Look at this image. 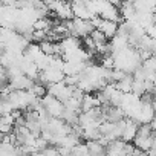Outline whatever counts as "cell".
Instances as JSON below:
<instances>
[{"mask_svg":"<svg viewBox=\"0 0 156 156\" xmlns=\"http://www.w3.org/2000/svg\"><path fill=\"white\" fill-rule=\"evenodd\" d=\"M73 89H75V86H69V84H66L64 80H63V81H58V83H52V84L48 86L49 94H52L54 97H57L58 100H61L63 103L67 101V100L72 97Z\"/></svg>","mask_w":156,"mask_h":156,"instance_id":"2","label":"cell"},{"mask_svg":"<svg viewBox=\"0 0 156 156\" xmlns=\"http://www.w3.org/2000/svg\"><path fill=\"white\" fill-rule=\"evenodd\" d=\"M153 136H139V135H136L133 144H135V147H138V148H141V150H144L147 153L153 147Z\"/></svg>","mask_w":156,"mask_h":156,"instance_id":"5","label":"cell"},{"mask_svg":"<svg viewBox=\"0 0 156 156\" xmlns=\"http://www.w3.org/2000/svg\"><path fill=\"white\" fill-rule=\"evenodd\" d=\"M41 103H43V107L46 109V112L52 116V118H61L64 110H66V106L61 100H58L57 97H54L52 94H46L43 98H41Z\"/></svg>","mask_w":156,"mask_h":156,"instance_id":"1","label":"cell"},{"mask_svg":"<svg viewBox=\"0 0 156 156\" xmlns=\"http://www.w3.org/2000/svg\"><path fill=\"white\" fill-rule=\"evenodd\" d=\"M86 142L89 145L90 154H104V153H107L106 145L103 142H100V139H90V141H86Z\"/></svg>","mask_w":156,"mask_h":156,"instance_id":"6","label":"cell"},{"mask_svg":"<svg viewBox=\"0 0 156 156\" xmlns=\"http://www.w3.org/2000/svg\"><path fill=\"white\" fill-rule=\"evenodd\" d=\"M98 29H101V31L107 35V38L110 40V38H113V37L118 34V31H119V22L103 19V22H101V25L98 26Z\"/></svg>","mask_w":156,"mask_h":156,"instance_id":"4","label":"cell"},{"mask_svg":"<svg viewBox=\"0 0 156 156\" xmlns=\"http://www.w3.org/2000/svg\"><path fill=\"white\" fill-rule=\"evenodd\" d=\"M94 29H95V26L92 25V22H90V20L73 17V32H72V35L80 37V38H81V37L89 35Z\"/></svg>","mask_w":156,"mask_h":156,"instance_id":"3","label":"cell"},{"mask_svg":"<svg viewBox=\"0 0 156 156\" xmlns=\"http://www.w3.org/2000/svg\"><path fill=\"white\" fill-rule=\"evenodd\" d=\"M72 154H90V151H89V145H87V142H78L73 148H72Z\"/></svg>","mask_w":156,"mask_h":156,"instance_id":"7","label":"cell"},{"mask_svg":"<svg viewBox=\"0 0 156 156\" xmlns=\"http://www.w3.org/2000/svg\"><path fill=\"white\" fill-rule=\"evenodd\" d=\"M145 32L151 37V38H154L156 40V23H153V25H150L147 29H145Z\"/></svg>","mask_w":156,"mask_h":156,"instance_id":"8","label":"cell"}]
</instances>
